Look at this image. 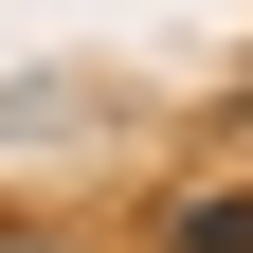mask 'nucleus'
I'll return each mask as SVG.
<instances>
[{
  "label": "nucleus",
  "instance_id": "1",
  "mask_svg": "<svg viewBox=\"0 0 253 253\" xmlns=\"http://www.w3.org/2000/svg\"><path fill=\"white\" fill-rule=\"evenodd\" d=\"M181 253H253V181H217V199H181Z\"/></svg>",
  "mask_w": 253,
  "mask_h": 253
}]
</instances>
